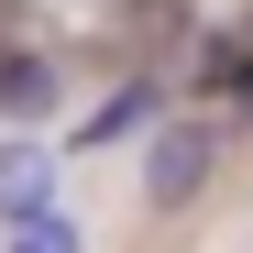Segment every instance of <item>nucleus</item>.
<instances>
[{
	"mask_svg": "<svg viewBox=\"0 0 253 253\" xmlns=\"http://www.w3.org/2000/svg\"><path fill=\"white\" fill-rule=\"evenodd\" d=\"M220 154H231V121H154L143 132V220H187V209L209 198V176H220Z\"/></svg>",
	"mask_w": 253,
	"mask_h": 253,
	"instance_id": "obj_1",
	"label": "nucleus"
},
{
	"mask_svg": "<svg viewBox=\"0 0 253 253\" xmlns=\"http://www.w3.org/2000/svg\"><path fill=\"white\" fill-rule=\"evenodd\" d=\"M55 165H66V143H0V220H44L55 209Z\"/></svg>",
	"mask_w": 253,
	"mask_h": 253,
	"instance_id": "obj_2",
	"label": "nucleus"
},
{
	"mask_svg": "<svg viewBox=\"0 0 253 253\" xmlns=\"http://www.w3.org/2000/svg\"><path fill=\"white\" fill-rule=\"evenodd\" d=\"M132 132H154V77H143V88H110L88 121H77L66 154H110V143H132Z\"/></svg>",
	"mask_w": 253,
	"mask_h": 253,
	"instance_id": "obj_3",
	"label": "nucleus"
},
{
	"mask_svg": "<svg viewBox=\"0 0 253 253\" xmlns=\"http://www.w3.org/2000/svg\"><path fill=\"white\" fill-rule=\"evenodd\" d=\"M198 77H209V88H231V99H253V11H231V22L198 44Z\"/></svg>",
	"mask_w": 253,
	"mask_h": 253,
	"instance_id": "obj_4",
	"label": "nucleus"
},
{
	"mask_svg": "<svg viewBox=\"0 0 253 253\" xmlns=\"http://www.w3.org/2000/svg\"><path fill=\"white\" fill-rule=\"evenodd\" d=\"M0 110H55V66L44 55H11L0 66Z\"/></svg>",
	"mask_w": 253,
	"mask_h": 253,
	"instance_id": "obj_5",
	"label": "nucleus"
},
{
	"mask_svg": "<svg viewBox=\"0 0 253 253\" xmlns=\"http://www.w3.org/2000/svg\"><path fill=\"white\" fill-rule=\"evenodd\" d=\"M11 253H88V231H77L66 209H44V220H22V231H11Z\"/></svg>",
	"mask_w": 253,
	"mask_h": 253,
	"instance_id": "obj_6",
	"label": "nucleus"
}]
</instances>
